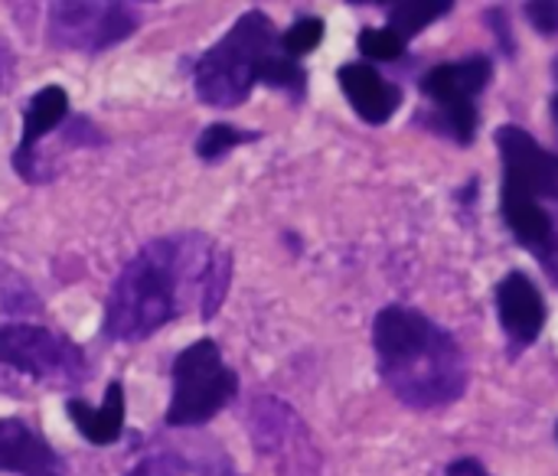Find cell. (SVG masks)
I'll list each match as a JSON object with an SVG mask.
<instances>
[{"label": "cell", "mask_w": 558, "mask_h": 476, "mask_svg": "<svg viewBox=\"0 0 558 476\" xmlns=\"http://www.w3.org/2000/svg\"><path fill=\"white\" fill-rule=\"evenodd\" d=\"M216 252L219 245L203 232H173L147 242L111 284L101 337L111 343H141L183 317L190 297L199 301Z\"/></svg>", "instance_id": "obj_1"}, {"label": "cell", "mask_w": 558, "mask_h": 476, "mask_svg": "<svg viewBox=\"0 0 558 476\" xmlns=\"http://www.w3.org/2000/svg\"><path fill=\"white\" fill-rule=\"evenodd\" d=\"M379 376L412 408H438L464 395L468 363L451 333L412 307H386L373 324Z\"/></svg>", "instance_id": "obj_2"}, {"label": "cell", "mask_w": 558, "mask_h": 476, "mask_svg": "<svg viewBox=\"0 0 558 476\" xmlns=\"http://www.w3.org/2000/svg\"><path fill=\"white\" fill-rule=\"evenodd\" d=\"M281 49V36L265 10L242 13L229 33L209 46L193 65L196 98L209 108L229 111L248 101L252 88L262 82L265 62Z\"/></svg>", "instance_id": "obj_3"}, {"label": "cell", "mask_w": 558, "mask_h": 476, "mask_svg": "<svg viewBox=\"0 0 558 476\" xmlns=\"http://www.w3.org/2000/svg\"><path fill=\"white\" fill-rule=\"evenodd\" d=\"M170 379L173 395L163 415L170 428H203L239 395V376L226 366L216 340H196L180 350Z\"/></svg>", "instance_id": "obj_4"}, {"label": "cell", "mask_w": 558, "mask_h": 476, "mask_svg": "<svg viewBox=\"0 0 558 476\" xmlns=\"http://www.w3.org/2000/svg\"><path fill=\"white\" fill-rule=\"evenodd\" d=\"M0 363L29 376L33 382H46L56 389H72L88 379L85 350L75 346L69 337L36 324L0 327Z\"/></svg>", "instance_id": "obj_5"}, {"label": "cell", "mask_w": 558, "mask_h": 476, "mask_svg": "<svg viewBox=\"0 0 558 476\" xmlns=\"http://www.w3.org/2000/svg\"><path fill=\"white\" fill-rule=\"evenodd\" d=\"M141 26V10L131 3H88V0H62L49 7L46 16V36L49 46L69 49V52H88L98 56L118 42H124Z\"/></svg>", "instance_id": "obj_6"}, {"label": "cell", "mask_w": 558, "mask_h": 476, "mask_svg": "<svg viewBox=\"0 0 558 476\" xmlns=\"http://www.w3.org/2000/svg\"><path fill=\"white\" fill-rule=\"evenodd\" d=\"M494 69L487 56H471L461 62H445L438 69H432L422 78V91L438 105V118L445 121V127L461 141L471 144L474 131H477V108L474 98L477 91L487 88Z\"/></svg>", "instance_id": "obj_7"}, {"label": "cell", "mask_w": 558, "mask_h": 476, "mask_svg": "<svg viewBox=\"0 0 558 476\" xmlns=\"http://www.w3.org/2000/svg\"><path fill=\"white\" fill-rule=\"evenodd\" d=\"M504 157V193H517L536 203H558V157L539 147L523 127L504 124L497 131Z\"/></svg>", "instance_id": "obj_8"}, {"label": "cell", "mask_w": 558, "mask_h": 476, "mask_svg": "<svg viewBox=\"0 0 558 476\" xmlns=\"http://www.w3.org/2000/svg\"><path fill=\"white\" fill-rule=\"evenodd\" d=\"M69 118V91L62 85H43L33 91V98L23 108V131L16 141V150L10 157L16 176L23 183H43L39 173V141L52 131H59Z\"/></svg>", "instance_id": "obj_9"}, {"label": "cell", "mask_w": 558, "mask_h": 476, "mask_svg": "<svg viewBox=\"0 0 558 476\" xmlns=\"http://www.w3.org/2000/svg\"><path fill=\"white\" fill-rule=\"evenodd\" d=\"M497 310H500V324L510 337V343L517 350L530 346L546 324V301L539 294V288L523 274V271H510L500 288H497Z\"/></svg>", "instance_id": "obj_10"}, {"label": "cell", "mask_w": 558, "mask_h": 476, "mask_svg": "<svg viewBox=\"0 0 558 476\" xmlns=\"http://www.w3.org/2000/svg\"><path fill=\"white\" fill-rule=\"evenodd\" d=\"M337 82H340L347 101L353 105V111L366 124H386L399 111V105H402L399 85L386 82L379 75V69H373L366 62H347V65H340Z\"/></svg>", "instance_id": "obj_11"}, {"label": "cell", "mask_w": 558, "mask_h": 476, "mask_svg": "<svg viewBox=\"0 0 558 476\" xmlns=\"http://www.w3.org/2000/svg\"><path fill=\"white\" fill-rule=\"evenodd\" d=\"M62 461L49 441L20 418H0V474L46 476L59 474Z\"/></svg>", "instance_id": "obj_12"}, {"label": "cell", "mask_w": 558, "mask_h": 476, "mask_svg": "<svg viewBox=\"0 0 558 476\" xmlns=\"http://www.w3.org/2000/svg\"><path fill=\"white\" fill-rule=\"evenodd\" d=\"M65 415L78 428V435L95 448H108V444L121 441V435H124V386H121V379H114L105 389V402L98 408L82 399H69Z\"/></svg>", "instance_id": "obj_13"}, {"label": "cell", "mask_w": 558, "mask_h": 476, "mask_svg": "<svg viewBox=\"0 0 558 476\" xmlns=\"http://www.w3.org/2000/svg\"><path fill=\"white\" fill-rule=\"evenodd\" d=\"M504 216H507V225L513 229V235L526 248L543 252L556 242V225H553V216L546 212L543 203L517 196V193H504Z\"/></svg>", "instance_id": "obj_14"}, {"label": "cell", "mask_w": 558, "mask_h": 476, "mask_svg": "<svg viewBox=\"0 0 558 476\" xmlns=\"http://www.w3.org/2000/svg\"><path fill=\"white\" fill-rule=\"evenodd\" d=\"M445 13H451V3L448 0H409V3H396L392 13H389V29L409 42L415 33H422L428 23L441 20Z\"/></svg>", "instance_id": "obj_15"}, {"label": "cell", "mask_w": 558, "mask_h": 476, "mask_svg": "<svg viewBox=\"0 0 558 476\" xmlns=\"http://www.w3.org/2000/svg\"><path fill=\"white\" fill-rule=\"evenodd\" d=\"M258 137H262L258 131H242V127H235L229 121H216V124L203 127V134L196 137V157L203 163H219L235 147H242L248 141H258Z\"/></svg>", "instance_id": "obj_16"}, {"label": "cell", "mask_w": 558, "mask_h": 476, "mask_svg": "<svg viewBox=\"0 0 558 476\" xmlns=\"http://www.w3.org/2000/svg\"><path fill=\"white\" fill-rule=\"evenodd\" d=\"M229 284H232V255H229V248L219 245V252H216V258H213V265L206 271L203 294H199V317L206 324L219 314V307H222V301L229 294Z\"/></svg>", "instance_id": "obj_17"}, {"label": "cell", "mask_w": 558, "mask_h": 476, "mask_svg": "<svg viewBox=\"0 0 558 476\" xmlns=\"http://www.w3.org/2000/svg\"><path fill=\"white\" fill-rule=\"evenodd\" d=\"M262 85L291 91L294 98H304V91H307V72H304V65H301L298 59H291V56H284V52L278 49V52L265 62V69H262Z\"/></svg>", "instance_id": "obj_18"}, {"label": "cell", "mask_w": 558, "mask_h": 476, "mask_svg": "<svg viewBox=\"0 0 558 476\" xmlns=\"http://www.w3.org/2000/svg\"><path fill=\"white\" fill-rule=\"evenodd\" d=\"M320 39H324V20L320 16H301L281 33V52L291 59H301V56L314 52L320 46Z\"/></svg>", "instance_id": "obj_19"}, {"label": "cell", "mask_w": 558, "mask_h": 476, "mask_svg": "<svg viewBox=\"0 0 558 476\" xmlns=\"http://www.w3.org/2000/svg\"><path fill=\"white\" fill-rule=\"evenodd\" d=\"M360 52H363L366 59L392 62V59H399V56L405 52V39H402V36H396L389 26H383V29L366 26V29L360 33Z\"/></svg>", "instance_id": "obj_20"}, {"label": "cell", "mask_w": 558, "mask_h": 476, "mask_svg": "<svg viewBox=\"0 0 558 476\" xmlns=\"http://www.w3.org/2000/svg\"><path fill=\"white\" fill-rule=\"evenodd\" d=\"M124 476H186V461L177 454H150L141 457Z\"/></svg>", "instance_id": "obj_21"}, {"label": "cell", "mask_w": 558, "mask_h": 476, "mask_svg": "<svg viewBox=\"0 0 558 476\" xmlns=\"http://www.w3.org/2000/svg\"><path fill=\"white\" fill-rule=\"evenodd\" d=\"M526 10H530V20L536 29H543L549 36L558 33V3H530Z\"/></svg>", "instance_id": "obj_22"}, {"label": "cell", "mask_w": 558, "mask_h": 476, "mask_svg": "<svg viewBox=\"0 0 558 476\" xmlns=\"http://www.w3.org/2000/svg\"><path fill=\"white\" fill-rule=\"evenodd\" d=\"M13 69H16V56H13L10 42L0 36V95L10 88V82H13Z\"/></svg>", "instance_id": "obj_23"}, {"label": "cell", "mask_w": 558, "mask_h": 476, "mask_svg": "<svg viewBox=\"0 0 558 476\" xmlns=\"http://www.w3.org/2000/svg\"><path fill=\"white\" fill-rule=\"evenodd\" d=\"M448 476H490L474 457H464V461H458V464H451L448 467Z\"/></svg>", "instance_id": "obj_24"}, {"label": "cell", "mask_w": 558, "mask_h": 476, "mask_svg": "<svg viewBox=\"0 0 558 476\" xmlns=\"http://www.w3.org/2000/svg\"><path fill=\"white\" fill-rule=\"evenodd\" d=\"M46 476H62V474H46Z\"/></svg>", "instance_id": "obj_25"}]
</instances>
